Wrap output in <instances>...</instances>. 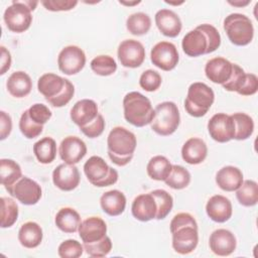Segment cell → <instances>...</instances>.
<instances>
[{
    "mask_svg": "<svg viewBox=\"0 0 258 258\" xmlns=\"http://www.w3.org/2000/svg\"><path fill=\"white\" fill-rule=\"evenodd\" d=\"M100 205L102 210L107 215L116 217L125 211L126 197L122 191L118 189L108 190L101 196Z\"/></svg>",
    "mask_w": 258,
    "mask_h": 258,
    "instance_id": "obj_27",
    "label": "cell"
},
{
    "mask_svg": "<svg viewBox=\"0 0 258 258\" xmlns=\"http://www.w3.org/2000/svg\"><path fill=\"white\" fill-rule=\"evenodd\" d=\"M58 153L64 163L77 164L87 154V145L77 136H68L60 142Z\"/></svg>",
    "mask_w": 258,
    "mask_h": 258,
    "instance_id": "obj_17",
    "label": "cell"
},
{
    "mask_svg": "<svg viewBox=\"0 0 258 258\" xmlns=\"http://www.w3.org/2000/svg\"><path fill=\"white\" fill-rule=\"evenodd\" d=\"M117 54L123 67L135 69L143 63L145 59V48L138 40L125 39L119 44Z\"/></svg>",
    "mask_w": 258,
    "mask_h": 258,
    "instance_id": "obj_14",
    "label": "cell"
},
{
    "mask_svg": "<svg viewBox=\"0 0 258 258\" xmlns=\"http://www.w3.org/2000/svg\"><path fill=\"white\" fill-rule=\"evenodd\" d=\"M206 212L212 221L225 223L232 217L233 208L228 198L222 195H215L209 199L206 205Z\"/></svg>",
    "mask_w": 258,
    "mask_h": 258,
    "instance_id": "obj_21",
    "label": "cell"
},
{
    "mask_svg": "<svg viewBox=\"0 0 258 258\" xmlns=\"http://www.w3.org/2000/svg\"><path fill=\"white\" fill-rule=\"evenodd\" d=\"M180 115L175 103L165 101L159 103L154 109V117L150 123L151 129L161 136L174 133L179 125Z\"/></svg>",
    "mask_w": 258,
    "mask_h": 258,
    "instance_id": "obj_6",
    "label": "cell"
},
{
    "mask_svg": "<svg viewBox=\"0 0 258 258\" xmlns=\"http://www.w3.org/2000/svg\"><path fill=\"white\" fill-rule=\"evenodd\" d=\"M199 27L202 30H204L208 36L209 53L214 52L221 45V35H220L218 29L215 26H213L212 24H208V23L201 24V25H199Z\"/></svg>",
    "mask_w": 258,
    "mask_h": 258,
    "instance_id": "obj_48",
    "label": "cell"
},
{
    "mask_svg": "<svg viewBox=\"0 0 258 258\" xmlns=\"http://www.w3.org/2000/svg\"><path fill=\"white\" fill-rule=\"evenodd\" d=\"M7 191L18 202L26 206L37 204L42 195L41 186L27 176H22Z\"/></svg>",
    "mask_w": 258,
    "mask_h": 258,
    "instance_id": "obj_12",
    "label": "cell"
},
{
    "mask_svg": "<svg viewBox=\"0 0 258 258\" xmlns=\"http://www.w3.org/2000/svg\"><path fill=\"white\" fill-rule=\"evenodd\" d=\"M42 229L35 222L24 223L18 231V240L20 244L28 249L37 247L42 241Z\"/></svg>",
    "mask_w": 258,
    "mask_h": 258,
    "instance_id": "obj_30",
    "label": "cell"
},
{
    "mask_svg": "<svg viewBox=\"0 0 258 258\" xmlns=\"http://www.w3.org/2000/svg\"><path fill=\"white\" fill-rule=\"evenodd\" d=\"M12 130V120L9 114L4 111L0 112V139H6Z\"/></svg>",
    "mask_w": 258,
    "mask_h": 258,
    "instance_id": "obj_51",
    "label": "cell"
},
{
    "mask_svg": "<svg viewBox=\"0 0 258 258\" xmlns=\"http://www.w3.org/2000/svg\"><path fill=\"white\" fill-rule=\"evenodd\" d=\"M37 89L45 100L56 108L67 105L75 94V87L68 79L52 73L44 74L38 79Z\"/></svg>",
    "mask_w": 258,
    "mask_h": 258,
    "instance_id": "obj_3",
    "label": "cell"
},
{
    "mask_svg": "<svg viewBox=\"0 0 258 258\" xmlns=\"http://www.w3.org/2000/svg\"><path fill=\"white\" fill-rule=\"evenodd\" d=\"M257 90H258L257 76L254 74H247L244 85L238 94L242 96H252L257 93Z\"/></svg>",
    "mask_w": 258,
    "mask_h": 258,
    "instance_id": "obj_50",
    "label": "cell"
},
{
    "mask_svg": "<svg viewBox=\"0 0 258 258\" xmlns=\"http://www.w3.org/2000/svg\"><path fill=\"white\" fill-rule=\"evenodd\" d=\"M169 226L173 250L181 255L191 253L199 243L196 219L188 213H179L172 218Z\"/></svg>",
    "mask_w": 258,
    "mask_h": 258,
    "instance_id": "obj_1",
    "label": "cell"
},
{
    "mask_svg": "<svg viewBox=\"0 0 258 258\" xmlns=\"http://www.w3.org/2000/svg\"><path fill=\"white\" fill-rule=\"evenodd\" d=\"M228 3H229V4H231V5H233V6L243 7V6L248 5V4L250 3V1H234V2H232V1H228Z\"/></svg>",
    "mask_w": 258,
    "mask_h": 258,
    "instance_id": "obj_53",
    "label": "cell"
},
{
    "mask_svg": "<svg viewBox=\"0 0 258 258\" xmlns=\"http://www.w3.org/2000/svg\"><path fill=\"white\" fill-rule=\"evenodd\" d=\"M31 9L24 1H13L4 11L3 19L10 31L21 33L30 27L32 22Z\"/></svg>",
    "mask_w": 258,
    "mask_h": 258,
    "instance_id": "obj_9",
    "label": "cell"
},
{
    "mask_svg": "<svg viewBox=\"0 0 258 258\" xmlns=\"http://www.w3.org/2000/svg\"><path fill=\"white\" fill-rule=\"evenodd\" d=\"M166 185L173 189H182L190 182L189 171L181 165L172 164L171 171L167 178L164 180Z\"/></svg>",
    "mask_w": 258,
    "mask_h": 258,
    "instance_id": "obj_37",
    "label": "cell"
},
{
    "mask_svg": "<svg viewBox=\"0 0 258 258\" xmlns=\"http://www.w3.org/2000/svg\"><path fill=\"white\" fill-rule=\"evenodd\" d=\"M41 4L44 6L46 10L49 11H69L76 7L78 1L76 0H47L41 1Z\"/></svg>",
    "mask_w": 258,
    "mask_h": 258,
    "instance_id": "obj_49",
    "label": "cell"
},
{
    "mask_svg": "<svg viewBox=\"0 0 258 258\" xmlns=\"http://www.w3.org/2000/svg\"><path fill=\"white\" fill-rule=\"evenodd\" d=\"M133 217L141 222H148L156 218L157 206L154 197L149 194L137 196L131 206Z\"/></svg>",
    "mask_w": 258,
    "mask_h": 258,
    "instance_id": "obj_24",
    "label": "cell"
},
{
    "mask_svg": "<svg viewBox=\"0 0 258 258\" xmlns=\"http://www.w3.org/2000/svg\"><path fill=\"white\" fill-rule=\"evenodd\" d=\"M1 203V228H9L18 218V206L10 198H0Z\"/></svg>",
    "mask_w": 258,
    "mask_h": 258,
    "instance_id": "obj_38",
    "label": "cell"
},
{
    "mask_svg": "<svg viewBox=\"0 0 258 258\" xmlns=\"http://www.w3.org/2000/svg\"><path fill=\"white\" fill-rule=\"evenodd\" d=\"M216 182L221 189L225 191H234L242 184L243 173L238 167L227 165L217 172Z\"/></svg>",
    "mask_w": 258,
    "mask_h": 258,
    "instance_id": "obj_26",
    "label": "cell"
},
{
    "mask_svg": "<svg viewBox=\"0 0 258 258\" xmlns=\"http://www.w3.org/2000/svg\"><path fill=\"white\" fill-rule=\"evenodd\" d=\"M124 118L136 127H143L151 123L154 109L150 100L139 92H130L123 99Z\"/></svg>",
    "mask_w": 258,
    "mask_h": 258,
    "instance_id": "obj_4",
    "label": "cell"
},
{
    "mask_svg": "<svg viewBox=\"0 0 258 258\" xmlns=\"http://www.w3.org/2000/svg\"><path fill=\"white\" fill-rule=\"evenodd\" d=\"M165 3L170 4V5H179V4H182V3H183V1H180V2H170V1H165Z\"/></svg>",
    "mask_w": 258,
    "mask_h": 258,
    "instance_id": "obj_55",
    "label": "cell"
},
{
    "mask_svg": "<svg viewBox=\"0 0 258 258\" xmlns=\"http://www.w3.org/2000/svg\"><path fill=\"white\" fill-rule=\"evenodd\" d=\"M155 24L163 35L171 38L176 37L182 28L179 16L169 9H160L156 12Z\"/></svg>",
    "mask_w": 258,
    "mask_h": 258,
    "instance_id": "obj_23",
    "label": "cell"
},
{
    "mask_svg": "<svg viewBox=\"0 0 258 258\" xmlns=\"http://www.w3.org/2000/svg\"><path fill=\"white\" fill-rule=\"evenodd\" d=\"M235 123V137L236 140L248 139L254 131L253 119L245 113H234L231 115Z\"/></svg>",
    "mask_w": 258,
    "mask_h": 258,
    "instance_id": "obj_35",
    "label": "cell"
},
{
    "mask_svg": "<svg viewBox=\"0 0 258 258\" xmlns=\"http://www.w3.org/2000/svg\"><path fill=\"white\" fill-rule=\"evenodd\" d=\"M56 227L64 233H75L82 223L80 214L73 208H61L55 215Z\"/></svg>",
    "mask_w": 258,
    "mask_h": 258,
    "instance_id": "obj_29",
    "label": "cell"
},
{
    "mask_svg": "<svg viewBox=\"0 0 258 258\" xmlns=\"http://www.w3.org/2000/svg\"><path fill=\"white\" fill-rule=\"evenodd\" d=\"M57 64L59 71L64 75H76L84 69L86 64V54L81 47L68 45L58 53Z\"/></svg>",
    "mask_w": 258,
    "mask_h": 258,
    "instance_id": "obj_10",
    "label": "cell"
},
{
    "mask_svg": "<svg viewBox=\"0 0 258 258\" xmlns=\"http://www.w3.org/2000/svg\"><path fill=\"white\" fill-rule=\"evenodd\" d=\"M136 145L134 133L121 126L114 127L107 138L108 155L118 166H125L132 160Z\"/></svg>",
    "mask_w": 258,
    "mask_h": 258,
    "instance_id": "obj_2",
    "label": "cell"
},
{
    "mask_svg": "<svg viewBox=\"0 0 258 258\" xmlns=\"http://www.w3.org/2000/svg\"><path fill=\"white\" fill-rule=\"evenodd\" d=\"M126 27L133 35H144L151 27V19L146 13L136 12L127 18Z\"/></svg>",
    "mask_w": 258,
    "mask_h": 258,
    "instance_id": "obj_36",
    "label": "cell"
},
{
    "mask_svg": "<svg viewBox=\"0 0 258 258\" xmlns=\"http://www.w3.org/2000/svg\"><path fill=\"white\" fill-rule=\"evenodd\" d=\"M105 120L103 118V116L99 113L98 116L96 117V119L94 121H92L91 123L87 124L86 126L80 127V130L89 138H96L99 137L104 129H105Z\"/></svg>",
    "mask_w": 258,
    "mask_h": 258,
    "instance_id": "obj_47",
    "label": "cell"
},
{
    "mask_svg": "<svg viewBox=\"0 0 258 258\" xmlns=\"http://www.w3.org/2000/svg\"><path fill=\"white\" fill-rule=\"evenodd\" d=\"M84 250V245H82L80 242L77 240L68 239L59 244L57 253L61 258H78L82 256Z\"/></svg>",
    "mask_w": 258,
    "mask_h": 258,
    "instance_id": "obj_43",
    "label": "cell"
},
{
    "mask_svg": "<svg viewBox=\"0 0 258 258\" xmlns=\"http://www.w3.org/2000/svg\"><path fill=\"white\" fill-rule=\"evenodd\" d=\"M9 94L15 98L26 97L32 89V81L28 74L22 71L12 73L6 83Z\"/></svg>",
    "mask_w": 258,
    "mask_h": 258,
    "instance_id": "obj_28",
    "label": "cell"
},
{
    "mask_svg": "<svg viewBox=\"0 0 258 258\" xmlns=\"http://www.w3.org/2000/svg\"><path fill=\"white\" fill-rule=\"evenodd\" d=\"M78 231L83 243H94L106 236L107 225L100 217H90L81 223Z\"/></svg>",
    "mask_w": 258,
    "mask_h": 258,
    "instance_id": "obj_20",
    "label": "cell"
},
{
    "mask_svg": "<svg viewBox=\"0 0 258 258\" xmlns=\"http://www.w3.org/2000/svg\"><path fill=\"white\" fill-rule=\"evenodd\" d=\"M84 172L88 180L95 186L104 187L117 182L118 172L100 156H91L84 164Z\"/></svg>",
    "mask_w": 258,
    "mask_h": 258,
    "instance_id": "obj_8",
    "label": "cell"
},
{
    "mask_svg": "<svg viewBox=\"0 0 258 258\" xmlns=\"http://www.w3.org/2000/svg\"><path fill=\"white\" fill-rule=\"evenodd\" d=\"M246 75L247 73H245L241 67H239L236 63H233V71H232L231 78L229 79L228 82L222 85L223 88L229 92L239 93L246 80Z\"/></svg>",
    "mask_w": 258,
    "mask_h": 258,
    "instance_id": "obj_45",
    "label": "cell"
},
{
    "mask_svg": "<svg viewBox=\"0 0 258 258\" xmlns=\"http://www.w3.org/2000/svg\"><path fill=\"white\" fill-rule=\"evenodd\" d=\"M1 69H0V75H4L11 67V54L9 50L5 46H1Z\"/></svg>",
    "mask_w": 258,
    "mask_h": 258,
    "instance_id": "obj_52",
    "label": "cell"
},
{
    "mask_svg": "<svg viewBox=\"0 0 258 258\" xmlns=\"http://www.w3.org/2000/svg\"><path fill=\"white\" fill-rule=\"evenodd\" d=\"M36 159L43 164L52 162L56 156V143L51 137H43L33 144Z\"/></svg>",
    "mask_w": 258,
    "mask_h": 258,
    "instance_id": "obj_33",
    "label": "cell"
},
{
    "mask_svg": "<svg viewBox=\"0 0 258 258\" xmlns=\"http://www.w3.org/2000/svg\"><path fill=\"white\" fill-rule=\"evenodd\" d=\"M162 78L156 71H144L139 79L140 87L146 92H154L161 86Z\"/></svg>",
    "mask_w": 258,
    "mask_h": 258,
    "instance_id": "obj_44",
    "label": "cell"
},
{
    "mask_svg": "<svg viewBox=\"0 0 258 258\" xmlns=\"http://www.w3.org/2000/svg\"><path fill=\"white\" fill-rule=\"evenodd\" d=\"M209 245L214 254L218 256H229L236 250L237 240L231 231L218 229L211 234Z\"/></svg>",
    "mask_w": 258,
    "mask_h": 258,
    "instance_id": "obj_18",
    "label": "cell"
},
{
    "mask_svg": "<svg viewBox=\"0 0 258 258\" xmlns=\"http://www.w3.org/2000/svg\"><path fill=\"white\" fill-rule=\"evenodd\" d=\"M141 1H134V2H126V1H119L120 4L122 5H126V6H133V5H137L139 4Z\"/></svg>",
    "mask_w": 258,
    "mask_h": 258,
    "instance_id": "obj_54",
    "label": "cell"
},
{
    "mask_svg": "<svg viewBox=\"0 0 258 258\" xmlns=\"http://www.w3.org/2000/svg\"><path fill=\"white\" fill-rule=\"evenodd\" d=\"M236 198L240 205L244 207H253L258 203V184L252 179L243 180L242 184L236 190Z\"/></svg>",
    "mask_w": 258,
    "mask_h": 258,
    "instance_id": "obj_34",
    "label": "cell"
},
{
    "mask_svg": "<svg viewBox=\"0 0 258 258\" xmlns=\"http://www.w3.org/2000/svg\"><path fill=\"white\" fill-rule=\"evenodd\" d=\"M22 177V171L20 165L8 158H2L0 160V178L1 183L6 190L10 188L18 179Z\"/></svg>",
    "mask_w": 258,
    "mask_h": 258,
    "instance_id": "obj_32",
    "label": "cell"
},
{
    "mask_svg": "<svg viewBox=\"0 0 258 258\" xmlns=\"http://www.w3.org/2000/svg\"><path fill=\"white\" fill-rule=\"evenodd\" d=\"M99 114L98 105L91 99L78 101L71 109V119L79 127L86 126L96 119Z\"/></svg>",
    "mask_w": 258,
    "mask_h": 258,
    "instance_id": "obj_22",
    "label": "cell"
},
{
    "mask_svg": "<svg viewBox=\"0 0 258 258\" xmlns=\"http://www.w3.org/2000/svg\"><path fill=\"white\" fill-rule=\"evenodd\" d=\"M208 155L206 142L198 137L187 139L181 148V157L188 164H200Z\"/></svg>",
    "mask_w": 258,
    "mask_h": 258,
    "instance_id": "obj_25",
    "label": "cell"
},
{
    "mask_svg": "<svg viewBox=\"0 0 258 258\" xmlns=\"http://www.w3.org/2000/svg\"><path fill=\"white\" fill-rule=\"evenodd\" d=\"M29 117L37 124L44 125L51 118V111L43 104L36 103L32 105L28 110Z\"/></svg>",
    "mask_w": 258,
    "mask_h": 258,
    "instance_id": "obj_46",
    "label": "cell"
},
{
    "mask_svg": "<svg viewBox=\"0 0 258 258\" xmlns=\"http://www.w3.org/2000/svg\"><path fill=\"white\" fill-rule=\"evenodd\" d=\"M210 136L217 142L225 143L235 137V123L231 115L226 113L215 114L208 122Z\"/></svg>",
    "mask_w": 258,
    "mask_h": 258,
    "instance_id": "obj_13",
    "label": "cell"
},
{
    "mask_svg": "<svg viewBox=\"0 0 258 258\" xmlns=\"http://www.w3.org/2000/svg\"><path fill=\"white\" fill-rule=\"evenodd\" d=\"M156 202L157 206V213L156 218L157 220H162L167 217L173 207V199L170 194H168L164 189H154L150 192Z\"/></svg>",
    "mask_w": 258,
    "mask_h": 258,
    "instance_id": "obj_40",
    "label": "cell"
},
{
    "mask_svg": "<svg viewBox=\"0 0 258 258\" xmlns=\"http://www.w3.org/2000/svg\"><path fill=\"white\" fill-rule=\"evenodd\" d=\"M224 29L229 40L238 46L249 44L254 36V27L249 17L241 13H231L224 19Z\"/></svg>",
    "mask_w": 258,
    "mask_h": 258,
    "instance_id": "obj_7",
    "label": "cell"
},
{
    "mask_svg": "<svg viewBox=\"0 0 258 258\" xmlns=\"http://www.w3.org/2000/svg\"><path fill=\"white\" fill-rule=\"evenodd\" d=\"M151 62L158 69L169 72L173 70L179 60L176 46L169 41L157 42L150 52Z\"/></svg>",
    "mask_w": 258,
    "mask_h": 258,
    "instance_id": "obj_11",
    "label": "cell"
},
{
    "mask_svg": "<svg viewBox=\"0 0 258 258\" xmlns=\"http://www.w3.org/2000/svg\"><path fill=\"white\" fill-rule=\"evenodd\" d=\"M80 179V172L75 164L62 163L57 165L52 171L53 184L64 191L75 189L79 185Z\"/></svg>",
    "mask_w": 258,
    "mask_h": 258,
    "instance_id": "obj_16",
    "label": "cell"
},
{
    "mask_svg": "<svg viewBox=\"0 0 258 258\" xmlns=\"http://www.w3.org/2000/svg\"><path fill=\"white\" fill-rule=\"evenodd\" d=\"M84 249L91 257H105L112 249V241L106 235L103 239L94 243H84Z\"/></svg>",
    "mask_w": 258,
    "mask_h": 258,
    "instance_id": "obj_42",
    "label": "cell"
},
{
    "mask_svg": "<svg viewBox=\"0 0 258 258\" xmlns=\"http://www.w3.org/2000/svg\"><path fill=\"white\" fill-rule=\"evenodd\" d=\"M181 47L183 52L191 57L209 53V40L206 32L197 26L183 36Z\"/></svg>",
    "mask_w": 258,
    "mask_h": 258,
    "instance_id": "obj_15",
    "label": "cell"
},
{
    "mask_svg": "<svg viewBox=\"0 0 258 258\" xmlns=\"http://www.w3.org/2000/svg\"><path fill=\"white\" fill-rule=\"evenodd\" d=\"M233 63L221 56L211 58L205 66L206 77L213 83L224 85L231 78Z\"/></svg>",
    "mask_w": 258,
    "mask_h": 258,
    "instance_id": "obj_19",
    "label": "cell"
},
{
    "mask_svg": "<svg viewBox=\"0 0 258 258\" xmlns=\"http://www.w3.org/2000/svg\"><path fill=\"white\" fill-rule=\"evenodd\" d=\"M92 71L99 76L107 77L113 75L117 70V63L115 59L110 55H98L91 60Z\"/></svg>",
    "mask_w": 258,
    "mask_h": 258,
    "instance_id": "obj_39",
    "label": "cell"
},
{
    "mask_svg": "<svg viewBox=\"0 0 258 258\" xmlns=\"http://www.w3.org/2000/svg\"><path fill=\"white\" fill-rule=\"evenodd\" d=\"M214 101V91L205 83L196 82L188 87L184 109L190 116L200 118L208 113Z\"/></svg>",
    "mask_w": 258,
    "mask_h": 258,
    "instance_id": "obj_5",
    "label": "cell"
},
{
    "mask_svg": "<svg viewBox=\"0 0 258 258\" xmlns=\"http://www.w3.org/2000/svg\"><path fill=\"white\" fill-rule=\"evenodd\" d=\"M19 129L22 135L28 139H33L39 136L42 132L43 125L35 123L28 115V111L25 110L19 120Z\"/></svg>",
    "mask_w": 258,
    "mask_h": 258,
    "instance_id": "obj_41",
    "label": "cell"
},
{
    "mask_svg": "<svg viewBox=\"0 0 258 258\" xmlns=\"http://www.w3.org/2000/svg\"><path fill=\"white\" fill-rule=\"evenodd\" d=\"M172 168L170 161L163 155H156L150 158L147 163L146 171L150 178L158 181H164Z\"/></svg>",
    "mask_w": 258,
    "mask_h": 258,
    "instance_id": "obj_31",
    "label": "cell"
}]
</instances>
